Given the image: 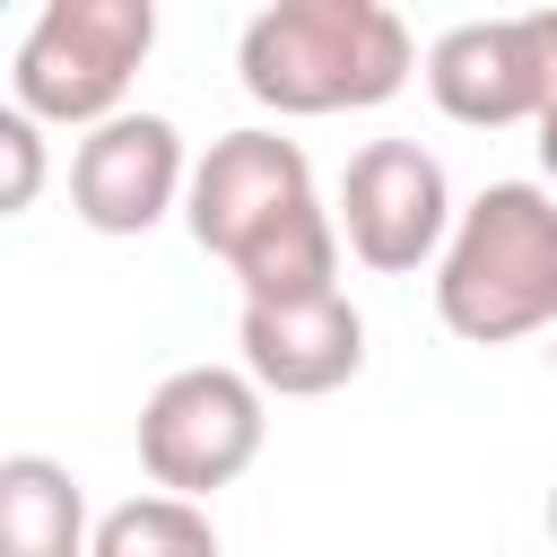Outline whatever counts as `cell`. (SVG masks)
Masks as SVG:
<instances>
[{
    "instance_id": "6da1fadb",
    "label": "cell",
    "mask_w": 557,
    "mask_h": 557,
    "mask_svg": "<svg viewBox=\"0 0 557 557\" xmlns=\"http://www.w3.org/2000/svg\"><path fill=\"white\" fill-rule=\"evenodd\" d=\"M418 70V44L400 9L383 0H270L235 35V78L261 113L313 122V113H366L392 104Z\"/></svg>"
},
{
    "instance_id": "7a4b0ae2",
    "label": "cell",
    "mask_w": 557,
    "mask_h": 557,
    "mask_svg": "<svg viewBox=\"0 0 557 557\" xmlns=\"http://www.w3.org/2000/svg\"><path fill=\"white\" fill-rule=\"evenodd\" d=\"M435 322L461 348H513L557 322V191L487 183L435 252Z\"/></svg>"
},
{
    "instance_id": "3957f363",
    "label": "cell",
    "mask_w": 557,
    "mask_h": 557,
    "mask_svg": "<svg viewBox=\"0 0 557 557\" xmlns=\"http://www.w3.org/2000/svg\"><path fill=\"white\" fill-rule=\"evenodd\" d=\"M157 52V9L148 0H44L17 61H9V104L35 113L44 131H96L131 113V78Z\"/></svg>"
},
{
    "instance_id": "277c9868",
    "label": "cell",
    "mask_w": 557,
    "mask_h": 557,
    "mask_svg": "<svg viewBox=\"0 0 557 557\" xmlns=\"http://www.w3.org/2000/svg\"><path fill=\"white\" fill-rule=\"evenodd\" d=\"M261 444H270V400L244 366H174L139 400V470L157 496L209 505L261 461Z\"/></svg>"
},
{
    "instance_id": "5b68a950",
    "label": "cell",
    "mask_w": 557,
    "mask_h": 557,
    "mask_svg": "<svg viewBox=\"0 0 557 557\" xmlns=\"http://www.w3.org/2000/svg\"><path fill=\"white\" fill-rule=\"evenodd\" d=\"M331 226L339 244L383 270V278H409L444 252L453 235V183H444V157L418 148V139H366L339 174V200H331Z\"/></svg>"
},
{
    "instance_id": "8992f818",
    "label": "cell",
    "mask_w": 557,
    "mask_h": 557,
    "mask_svg": "<svg viewBox=\"0 0 557 557\" xmlns=\"http://www.w3.org/2000/svg\"><path fill=\"white\" fill-rule=\"evenodd\" d=\"M322 200L313 191V157L296 139H278L270 122L209 139V157H191V191H183V226L209 261H235L252 235H270L287 209Z\"/></svg>"
},
{
    "instance_id": "52a82bcc",
    "label": "cell",
    "mask_w": 557,
    "mask_h": 557,
    "mask_svg": "<svg viewBox=\"0 0 557 557\" xmlns=\"http://www.w3.org/2000/svg\"><path fill=\"white\" fill-rule=\"evenodd\" d=\"M191 191V157L183 131L165 113H113L70 148V209L96 235H148L157 218H174Z\"/></svg>"
},
{
    "instance_id": "ba28073f",
    "label": "cell",
    "mask_w": 557,
    "mask_h": 557,
    "mask_svg": "<svg viewBox=\"0 0 557 557\" xmlns=\"http://www.w3.org/2000/svg\"><path fill=\"white\" fill-rule=\"evenodd\" d=\"M235 366L261 383V400H322L357 383L366 366V313L348 287L305 296V305H244L235 313Z\"/></svg>"
},
{
    "instance_id": "9c48e42d",
    "label": "cell",
    "mask_w": 557,
    "mask_h": 557,
    "mask_svg": "<svg viewBox=\"0 0 557 557\" xmlns=\"http://www.w3.org/2000/svg\"><path fill=\"white\" fill-rule=\"evenodd\" d=\"M426 96L444 122L461 131H513V122H540V70H531V44H522V17H470V26H444L418 61Z\"/></svg>"
},
{
    "instance_id": "30bf717a",
    "label": "cell",
    "mask_w": 557,
    "mask_h": 557,
    "mask_svg": "<svg viewBox=\"0 0 557 557\" xmlns=\"http://www.w3.org/2000/svg\"><path fill=\"white\" fill-rule=\"evenodd\" d=\"M87 487L52 453H9L0 461V557H87Z\"/></svg>"
},
{
    "instance_id": "8fae6325",
    "label": "cell",
    "mask_w": 557,
    "mask_h": 557,
    "mask_svg": "<svg viewBox=\"0 0 557 557\" xmlns=\"http://www.w3.org/2000/svg\"><path fill=\"white\" fill-rule=\"evenodd\" d=\"M226 270H235L244 305H305V296H331V287H339V226H331L322 200H305V209H287L270 235H252Z\"/></svg>"
},
{
    "instance_id": "7c38bea8",
    "label": "cell",
    "mask_w": 557,
    "mask_h": 557,
    "mask_svg": "<svg viewBox=\"0 0 557 557\" xmlns=\"http://www.w3.org/2000/svg\"><path fill=\"white\" fill-rule=\"evenodd\" d=\"M87 557H226L218 548V522L209 505H183V496H122L113 513H96V540Z\"/></svg>"
},
{
    "instance_id": "4fadbf2b",
    "label": "cell",
    "mask_w": 557,
    "mask_h": 557,
    "mask_svg": "<svg viewBox=\"0 0 557 557\" xmlns=\"http://www.w3.org/2000/svg\"><path fill=\"white\" fill-rule=\"evenodd\" d=\"M44 183H52V139H44V122L17 113V104H0V218H26V209L44 200Z\"/></svg>"
},
{
    "instance_id": "5bb4252c",
    "label": "cell",
    "mask_w": 557,
    "mask_h": 557,
    "mask_svg": "<svg viewBox=\"0 0 557 557\" xmlns=\"http://www.w3.org/2000/svg\"><path fill=\"white\" fill-rule=\"evenodd\" d=\"M522 44H531V70H540V113L557 104V9H522Z\"/></svg>"
},
{
    "instance_id": "9a60e30c",
    "label": "cell",
    "mask_w": 557,
    "mask_h": 557,
    "mask_svg": "<svg viewBox=\"0 0 557 557\" xmlns=\"http://www.w3.org/2000/svg\"><path fill=\"white\" fill-rule=\"evenodd\" d=\"M531 131H540V174H548V191H557V104H548Z\"/></svg>"
},
{
    "instance_id": "2e32d148",
    "label": "cell",
    "mask_w": 557,
    "mask_h": 557,
    "mask_svg": "<svg viewBox=\"0 0 557 557\" xmlns=\"http://www.w3.org/2000/svg\"><path fill=\"white\" fill-rule=\"evenodd\" d=\"M548 540H557V479H548Z\"/></svg>"
}]
</instances>
